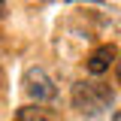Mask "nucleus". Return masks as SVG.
I'll return each instance as SVG.
<instances>
[{"mask_svg": "<svg viewBox=\"0 0 121 121\" xmlns=\"http://www.w3.org/2000/svg\"><path fill=\"white\" fill-rule=\"evenodd\" d=\"M70 97H73V106L85 115H100L103 109L112 106V88L100 82H76Z\"/></svg>", "mask_w": 121, "mask_h": 121, "instance_id": "f257e3e1", "label": "nucleus"}, {"mask_svg": "<svg viewBox=\"0 0 121 121\" xmlns=\"http://www.w3.org/2000/svg\"><path fill=\"white\" fill-rule=\"evenodd\" d=\"M21 85H24V94L30 100H36V103H52L58 97V88H55L52 76L45 73L43 67H30L24 73V79H21Z\"/></svg>", "mask_w": 121, "mask_h": 121, "instance_id": "f03ea898", "label": "nucleus"}, {"mask_svg": "<svg viewBox=\"0 0 121 121\" xmlns=\"http://www.w3.org/2000/svg\"><path fill=\"white\" fill-rule=\"evenodd\" d=\"M118 55H121V52H115V45H112V43H103V45H97V48L88 55L85 70H88L91 76H100V73H106L109 67H115Z\"/></svg>", "mask_w": 121, "mask_h": 121, "instance_id": "7ed1b4c3", "label": "nucleus"}, {"mask_svg": "<svg viewBox=\"0 0 121 121\" xmlns=\"http://www.w3.org/2000/svg\"><path fill=\"white\" fill-rule=\"evenodd\" d=\"M12 121H52V112L43 109L39 103H30V106H21L12 115Z\"/></svg>", "mask_w": 121, "mask_h": 121, "instance_id": "20e7f679", "label": "nucleus"}, {"mask_svg": "<svg viewBox=\"0 0 121 121\" xmlns=\"http://www.w3.org/2000/svg\"><path fill=\"white\" fill-rule=\"evenodd\" d=\"M115 76H118V82H121V55H118V60H115Z\"/></svg>", "mask_w": 121, "mask_h": 121, "instance_id": "39448f33", "label": "nucleus"}, {"mask_svg": "<svg viewBox=\"0 0 121 121\" xmlns=\"http://www.w3.org/2000/svg\"><path fill=\"white\" fill-rule=\"evenodd\" d=\"M3 15H6V3H0V18H3Z\"/></svg>", "mask_w": 121, "mask_h": 121, "instance_id": "423d86ee", "label": "nucleus"}, {"mask_svg": "<svg viewBox=\"0 0 121 121\" xmlns=\"http://www.w3.org/2000/svg\"><path fill=\"white\" fill-rule=\"evenodd\" d=\"M0 91H3V70H0Z\"/></svg>", "mask_w": 121, "mask_h": 121, "instance_id": "0eeeda50", "label": "nucleus"}, {"mask_svg": "<svg viewBox=\"0 0 121 121\" xmlns=\"http://www.w3.org/2000/svg\"><path fill=\"white\" fill-rule=\"evenodd\" d=\"M115 121H121V112H118V115H115Z\"/></svg>", "mask_w": 121, "mask_h": 121, "instance_id": "6e6552de", "label": "nucleus"}]
</instances>
